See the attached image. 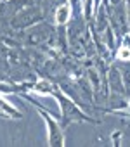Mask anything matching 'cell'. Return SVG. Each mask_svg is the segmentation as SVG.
<instances>
[{"instance_id": "obj_1", "label": "cell", "mask_w": 130, "mask_h": 147, "mask_svg": "<svg viewBox=\"0 0 130 147\" xmlns=\"http://www.w3.org/2000/svg\"><path fill=\"white\" fill-rule=\"evenodd\" d=\"M31 90L40 92V94L52 95L54 99L59 100V106H61V109H62V128H64V126H68L70 123H77V121H92V123L95 121V119L85 116V113L80 111V109L71 102V99H68V97L64 95L56 85H52V83H49V82H40V83L33 85Z\"/></svg>"}, {"instance_id": "obj_2", "label": "cell", "mask_w": 130, "mask_h": 147, "mask_svg": "<svg viewBox=\"0 0 130 147\" xmlns=\"http://www.w3.org/2000/svg\"><path fill=\"white\" fill-rule=\"evenodd\" d=\"M35 107H37V111L40 113V116L43 118V121L47 123V145H64V135H62V126H59V123L54 119V116L49 113V111H45L40 104H37L35 100H31V99H28Z\"/></svg>"}, {"instance_id": "obj_3", "label": "cell", "mask_w": 130, "mask_h": 147, "mask_svg": "<svg viewBox=\"0 0 130 147\" xmlns=\"http://www.w3.org/2000/svg\"><path fill=\"white\" fill-rule=\"evenodd\" d=\"M0 116H2V118L19 119L23 114H21V111H18V109H16V107H12L7 100H4L2 97H0Z\"/></svg>"}, {"instance_id": "obj_4", "label": "cell", "mask_w": 130, "mask_h": 147, "mask_svg": "<svg viewBox=\"0 0 130 147\" xmlns=\"http://www.w3.org/2000/svg\"><path fill=\"white\" fill-rule=\"evenodd\" d=\"M71 18V7L70 4H62L59 5V9L56 11V23L57 24H66Z\"/></svg>"}, {"instance_id": "obj_5", "label": "cell", "mask_w": 130, "mask_h": 147, "mask_svg": "<svg viewBox=\"0 0 130 147\" xmlns=\"http://www.w3.org/2000/svg\"><path fill=\"white\" fill-rule=\"evenodd\" d=\"M116 59L118 61H130V38L128 36L123 38V43L116 50Z\"/></svg>"}, {"instance_id": "obj_6", "label": "cell", "mask_w": 130, "mask_h": 147, "mask_svg": "<svg viewBox=\"0 0 130 147\" xmlns=\"http://www.w3.org/2000/svg\"><path fill=\"white\" fill-rule=\"evenodd\" d=\"M97 2H99V0H87V2H85V16L87 18L94 16V12L97 9Z\"/></svg>"}, {"instance_id": "obj_7", "label": "cell", "mask_w": 130, "mask_h": 147, "mask_svg": "<svg viewBox=\"0 0 130 147\" xmlns=\"http://www.w3.org/2000/svg\"><path fill=\"white\" fill-rule=\"evenodd\" d=\"M118 114H125V116H128V118H130V111H120Z\"/></svg>"}]
</instances>
